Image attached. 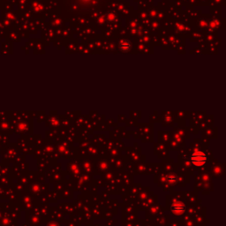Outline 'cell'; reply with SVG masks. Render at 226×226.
<instances>
[{
    "instance_id": "cell-1",
    "label": "cell",
    "mask_w": 226,
    "mask_h": 226,
    "mask_svg": "<svg viewBox=\"0 0 226 226\" xmlns=\"http://www.w3.org/2000/svg\"><path fill=\"white\" fill-rule=\"evenodd\" d=\"M190 161L194 166L201 167L204 166L208 162V156L203 151L196 150L193 152L190 156Z\"/></svg>"
},
{
    "instance_id": "cell-2",
    "label": "cell",
    "mask_w": 226,
    "mask_h": 226,
    "mask_svg": "<svg viewBox=\"0 0 226 226\" xmlns=\"http://www.w3.org/2000/svg\"><path fill=\"white\" fill-rule=\"evenodd\" d=\"M186 205L183 203V202H181V201H174L172 204L171 205V211L174 214V215H176V216H180V215H182L183 213H185L186 211Z\"/></svg>"
},
{
    "instance_id": "cell-3",
    "label": "cell",
    "mask_w": 226,
    "mask_h": 226,
    "mask_svg": "<svg viewBox=\"0 0 226 226\" xmlns=\"http://www.w3.org/2000/svg\"><path fill=\"white\" fill-rule=\"evenodd\" d=\"M167 180H168V182L169 183H171V184H173V183H175L176 181H177V176L175 175V174H170V175H168L167 176Z\"/></svg>"
}]
</instances>
